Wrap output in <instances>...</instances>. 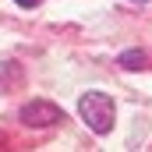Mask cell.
Segmentation results:
<instances>
[{
    "label": "cell",
    "mask_w": 152,
    "mask_h": 152,
    "mask_svg": "<svg viewBox=\"0 0 152 152\" xmlns=\"http://www.w3.org/2000/svg\"><path fill=\"white\" fill-rule=\"evenodd\" d=\"M60 117H64L60 106H53V103H46V99H36V103H25V106H21V120L32 124V127H53Z\"/></svg>",
    "instance_id": "cell-2"
},
{
    "label": "cell",
    "mask_w": 152,
    "mask_h": 152,
    "mask_svg": "<svg viewBox=\"0 0 152 152\" xmlns=\"http://www.w3.org/2000/svg\"><path fill=\"white\" fill-rule=\"evenodd\" d=\"M18 4H21V7H36V0H18Z\"/></svg>",
    "instance_id": "cell-4"
},
{
    "label": "cell",
    "mask_w": 152,
    "mask_h": 152,
    "mask_svg": "<svg viewBox=\"0 0 152 152\" xmlns=\"http://www.w3.org/2000/svg\"><path fill=\"white\" fill-rule=\"evenodd\" d=\"M145 60H149V57H145L142 50H124V53L117 57V64H120V67H127V71H142V67H145Z\"/></svg>",
    "instance_id": "cell-3"
},
{
    "label": "cell",
    "mask_w": 152,
    "mask_h": 152,
    "mask_svg": "<svg viewBox=\"0 0 152 152\" xmlns=\"http://www.w3.org/2000/svg\"><path fill=\"white\" fill-rule=\"evenodd\" d=\"M138 4H145V0H138Z\"/></svg>",
    "instance_id": "cell-5"
},
{
    "label": "cell",
    "mask_w": 152,
    "mask_h": 152,
    "mask_svg": "<svg viewBox=\"0 0 152 152\" xmlns=\"http://www.w3.org/2000/svg\"><path fill=\"white\" fill-rule=\"evenodd\" d=\"M78 113L81 120L96 131V134H110L113 131V99L106 96V92H85L81 99H78Z\"/></svg>",
    "instance_id": "cell-1"
}]
</instances>
